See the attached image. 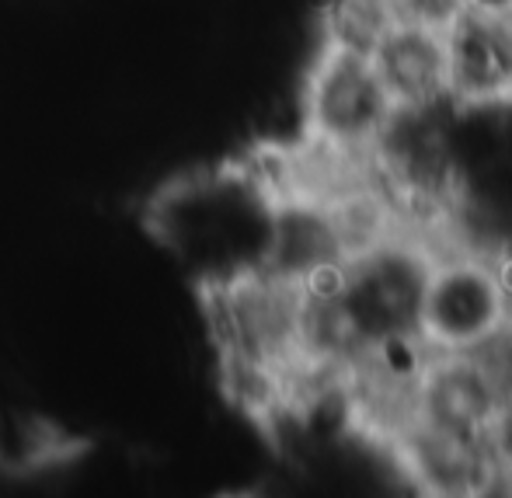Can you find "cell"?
I'll use <instances>...</instances> for the list:
<instances>
[{
  "mask_svg": "<svg viewBox=\"0 0 512 498\" xmlns=\"http://www.w3.org/2000/svg\"><path fill=\"white\" fill-rule=\"evenodd\" d=\"M512 314L499 265L485 251L457 248L432 258L418 338L432 352H467Z\"/></svg>",
  "mask_w": 512,
  "mask_h": 498,
  "instance_id": "4",
  "label": "cell"
},
{
  "mask_svg": "<svg viewBox=\"0 0 512 498\" xmlns=\"http://www.w3.org/2000/svg\"><path fill=\"white\" fill-rule=\"evenodd\" d=\"M408 481L429 495H492L506 492L502 474L488 450V436L432 429L422 422H405L391 439Z\"/></svg>",
  "mask_w": 512,
  "mask_h": 498,
  "instance_id": "6",
  "label": "cell"
},
{
  "mask_svg": "<svg viewBox=\"0 0 512 498\" xmlns=\"http://www.w3.org/2000/svg\"><path fill=\"white\" fill-rule=\"evenodd\" d=\"M499 408L492 384L471 352H432L425 349L411 384V418L432 429L460 436H488V425Z\"/></svg>",
  "mask_w": 512,
  "mask_h": 498,
  "instance_id": "7",
  "label": "cell"
},
{
  "mask_svg": "<svg viewBox=\"0 0 512 498\" xmlns=\"http://www.w3.org/2000/svg\"><path fill=\"white\" fill-rule=\"evenodd\" d=\"M394 101L370 53L324 39L304 81L307 147L342 164H366Z\"/></svg>",
  "mask_w": 512,
  "mask_h": 498,
  "instance_id": "3",
  "label": "cell"
},
{
  "mask_svg": "<svg viewBox=\"0 0 512 498\" xmlns=\"http://www.w3.org/2000/svg\"><path fill=\"white\" fill-rule=\"evenodd\" d=\"M446 91L457 108L512 101V14L460 7L443 25Z\"/></svg>",
  "mask_w": 512,
  "mask_h": 498,
  "instance_id": "5",
  "label": "cell"
},
{
  "mask_svg": "<svg viewBox=\"0 0 512 498\" xmlns=\"http://www.w3.org/2000/svg\"><path fill=\"white\" fill-rule=\"evenodd\" d=\"M509 14H512V11H509Z\"/></svg>",
  "mask_w": 512,
  "mask_h": 498,
  "instance_id": "10",
  "label": "cell"
},
{
  "mask_svg": "<svg viewBox=\"0 0 512 498\" xmlns=\"http://www.w3.org/2000/svg\"><path fill=\"white\" fill-rule=\"evenodd\" d=\"M366 171L401 223H446L460 192L457 105H394L366 154Z\"/></svg>",
  "mask_w": 512,
  "mask_h": 498,
  "instance_id": "2",
  "label": "cell"
},
{
  "mask_svg": "<svg viewBox=\"0 0 512 498\" xmlns=\"http://www.w3.org/2000/svg\"><path fill=\"white\" fill-rule=\"evenodd\" d=\"M488 450L502 474V485L512 492V398L495 408L492 425H488Z\"/></svg>",
  "mask_w": 512,
  "mask_h": 498,
  "instance_id": "9",
  "label": "cell"
},
{
  "mask_svg": "<svg viewBox=\"0 0 512 498\" xmlns=\"http://www.w3.org/2000/svg\"><path fill=\"white\" fill-rule=\"evenodd\" d=\"M370 60L394 105L450 101V91H446L443 28L398 18L380 35L377 46L370 49Z\"/></svg>",
  "mask_w": 512,
  "mask_h": 498,
  "instance_id": "8",
  "label": "cell"
},
{
  "mask_svg": "<svg viewBox=\"0 0 512 498\" xmlns=\"http://www.w3.org/2000/svg\"><path fill=\"white\" fill-rule=\"evenodd\" d=\"M276 185L262 171L220 164L171 178L147 202L154 241L192 272L199 290L265 269Z\"/></svg>",
  "mask_w": 512,
  "mask_h": 498,
  "instance_id": "1",
  "label": "cell"
}]
</instances>
